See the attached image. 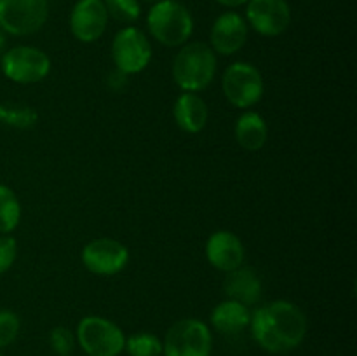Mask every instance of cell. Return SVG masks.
Wrapping results in <instances>:
<instances>
[{"instance_id":"7c38bea8","label":"cell","mask_w":357,"mask_h":356,"mask_svg":"<svg viewBox=\"0 0 357 356\" xmlns=\"http://www.w3.org/2000/svg\"><path fill=\"white\" fill-rule=\"evenodd\" d=\"M108 13L103 0H77L70 13V30L84 44L101 38L107 31Z\"/></svg>"},{"instance_id":"44dd1931","label":"cell","mask_w":357,"mask_h":356,"mask_svg":"<svg viewBox=\"0 0 357 356\" xmlns=\"http://www.w3.org/2000/svg\"><path fill=\"white\" fill-rule=\"evenodd\" d=\"M38 115L33 108L24 105L0 103V122L13 128H31L37 122Z\"/></svg>"},{"instance_id":"2e32d148","label":"cell","mask_w":357,"mask_h":356,"mask_svg":"<svg viewBox=\"0 0 357 356\" xmlns=\"http://www.w3.org/2000/svg\"><path fill=\"white\" fill-rule=\"evenodd\" d=\"M173 115L181 131L195 135V133H201L208 124V105L204 98L199 96L197 93L183 91L174 103Z\"/></svg>"},{"instance_id":"5b68a950","label":"cell","mask_w":357,"mask_h":356,"mask_svg":"<svg viewBox=\"0 0 357 356\" xmlns=\"http://www.w3.org/2000/svg\"><path fill=\"white\" fill-rule=\"evenodd\" d=\"M77 341L89 356H119L124 351L126 335L107 318L86 316L77 325Z\"/></svg>"},{"instance_id":"d6986e66","label":"cell","mask_w":357,"mask_h":356,"mask_svg":"<svg viewBox=\"0 0 357 356\" xmlns=\"http://www.w3.org/2000/svg\"><path fill=\"white\" fill-rule=\"evenodd\" d=\"M21 220V205L14 191L0 184V234H10Z\"/></svg>"},{"instance_id":"603a6c76","label":"cell","mask_w":357,"mask_h":356,"mask_svg":"<svg viewBox=\"0 0 357 356\" xmlns=\"http://www.w3.org/2000/svg\"><path fill=\"white\" fill-rule=\"evenodd\" d=\"M20 328L21 321L16 313L9 309H0V349L7 348L16 341Z\"/></svg>"},{"instance_id":"ba28073f","label":"cell","mask_w":357,"mask_h":356,"mask_svg":"<svg viewBox=\"0 0 357 356\" xmlns=\"http://www.w3.org/2000/svg\"><path fill=\"white\" fill-rule=\"evenodd\" d=\"M3 75L16 84H35L51 72V58L42 49L31 45H16L0 58Z\"/></svg>"},{"instance_id":"7a4b0ae2","label":"cell","mask_w":357,"mask_h":356,"mask_svg":"<svg viewBox=\"0 0 357 356\" xmlns=\"http://www.w3.org/2000/svg\"><path fill=\"white\" fill-rule=\"evenodd\" d=\"M216 75V54L204 42H190L180 49L173 61V79L180 89L199 93Z\"/></svg>"},{"instance_id":"8992f818","label":"cell","mask_w":357,"mask_h":356,"mask_svg":"<svg viewBox=\"0 0 357 356\" xmlns=\"http://www.w3.org/2000/svg\"><path fill=\"white\" fill-rule=\"evenodd\" d=\"M49 17L47 0H0V30L24 37L40 30Z\"/></svg>"},{"instance_id":"cb8c5ba5","label":"cell","mask_w":357,"mask_h":356,"mask_svg":"<svg viewBox=\"0 0 357 356\" xmlns=\"http://www.w3.org/2000/svg\"><path fill=\"white\" fill-rule=\"evenodd\" d=\"M49 344L56 355L70 356L75 348V335L66 327H56L49 334Z\"/></svg>"},{"instance_id":"484cf974","label":"cell","mask_w":357,"mask_h":356,"mask_svg":"<svg viewBox=\"0 0 357 356\" xmlns=\"http://www.w3.org/2000/svg\"><path fill=\"white\" fill-rule=\"evenodd\" d=\"M216 2H218L220 6H223V7H230V9H236V7L246 6L250 0H216Z\"/></svg>"},{"instance_id":"ac0fdd59","label":"cell","mask_w":357,"mask_h":356,"mask_svg":"<svg viewBox=\"0 0 357 356\" xmlns=\"http://www.w3.org/2000/svg\"><path fill=\"white\" fill-rule=\"evenodd\" d=\"M237 143L248 152H257L264 149L268 138V128L265 119L258 112H244L234 128Z\"/></svg>"},{"instance_id":"8fae6325","label":"cell","mask_w":357,"mask_h":356,"mask_svg":"<svg viewBox=\"0 0 357 356\" xmlns=\"http://www.w3.org/2000/svg\"><path fill=\"white\" fill-rule=\"evenodd\" d=\"M246 6L248 24L264 37L282 35L291 23L288 0H250Z\"/></svg>"},{"instance_id":"9c48e42d","label":"cell","mask_w":357,"mask_h":356,"mask_svg":"<svg viewBox=\"0 0 357 356\" xmlns=\"http://www.w3.org/2000/svg\"><path fill=\"white\" fill-rule=\"evenodd\" d=\"M112 59L124 75L139 73L152 59V45L139 28L126 27L115 34L112 42Z\"/></svg>"},{"instance_id":"4fadbf2b","label":"cell","mask_w":357,"mask_h":356,"mask_svg":"<svg viewBox=\"0 0 357 356\" xmlns=\"http://www.w3.org/2000/svg\"><path fill=\"white\" fill-rule=\"evenodd\" d=\"M211 49L215 54L232 56L246 45L248 23L241 14L229 10L220 14L211 28Z\"/></svg>"},{"instance_id":"6da1fadb","label":"cell","mask_w":357,"mask_h":356,"mask_svg":"<svg viewBox=\"0 0 357 356\" xmlns=\"http://www.w3.org/2000/svg\"><path fill=\"white\" fill-rule=\"evenodd\" d=\"M251 334L261 349L274 355L293 351L307 335V316L289 300H274L251 314Z\"/></svg>"},{"instance_id":"ffe728a7","label":"cell","mask_w":357,"mask_h":356,"mask_svg":"<svg viewBox=\"0 0 357 356\" xmlns=\"http://www.w3.org/2000/svg\"><path fill=\"white\" fill-rule=\"evenodd\" d=\"M126 351L129 356H160L162 355V341L155 334L139 332L126 339Z\"/></svg>"},{"instance_id":"9a60e30c","label":"cell","mask_w":357,"mask_h":356,"mask_svg":"<svg viewBox=\"0 0 357 356\" xmlns=\"http://www.w3.org/2000/svg\"><path fill=\"white\" fill-rule=\"evenodd\" d=\"M223 290L230 300H237L244 306H255L261 297V281L253 267L241 265L227 272Z\"/></svg>"},{"instance_id":"e0dca14e","label":"cell","mask_w":357,"mask_h":356,"mask_svg":"<svg viewBox=\"0 0 357 356\" xmlns=\"http://www.w3.org/2000/svg\"><path fill=\"white\" fill-rule=\"evenodd\" d=\"M251 313L248 306L237 300H225L218 304L211 313V325L223 335L241 334L250 325Z\"/></svg>"},{"instance_id":"f1b7e54d","label":"cell","mask_w":357,"mask_h":356,"mask_svg":"<svg viewBox=\"0 0 357 356\" xmlns=\"http://www.w3.org/2000/svg\"><path fill=\"white\" fill-rule=\"evenodd\" d=\"M0 356H3V355H2V353H0Z\"/></svg>"},{"instance_id":"30bf717a","label":"cell","mask_w":357,"mask_h":356,"mask_svg":"<svg viewBox=\"0 0 357 356\" xmlns=\"http://www.w3.org/2000/svg\"><path fill=\"white\" fill-rule=\"evenodd\" d=\"M82 264L93 274L115 276L124 271L129 262V250L121 241L98 237L82 248Z\"/></svg>"},{"instance_id":"4316f807","label":"cell","mask_w":357,"mask_h":356,"mask_svg":"<svg viewBox=\"0 0 357 356\" xmlns=\"http://www.w3.org/2000/svg\"><path fill=\"white\" fill-rule=\"evenodd\" d=\"M3 52H6V34L0 30V58H2Z\"/></svg>"},{"instance_id":"52a82bcc","label":"cell","mask_w":357,"mask_h":356,"mask_svg":"<svg viewBox=\"0 0 357 356\" xmlns=\"http://www.w3.org/2000/svg\"><path fill=\"white\" fill-rule=\"evenodd\" d=\"M223 94L237 108H250L264 96V77L260 70L246 61L232 63L222 79Z\"/></svg>"},{"instance_id":"d4e9b609","label":"cell","mask_w":357,"mask_h":356,"mask_svg":"<svg viewBox=\"0 0 357 356\" xmlns=\"http://www.w3.org/2000/svg\"><path fill=\"white\" fill-rule=\"evenodd\" d=\"M17 257V243L13 236H0V276L9 271Z\"/></svg>"},{"instance_id":"7402d4cb","label":"cell","mask_w":357,"mask_h":356,"mask_svg":"<svg viewBox=\"0 0 357 356\" xmlns=\"http://www.w3.org/2000/svg\"><path fill=\"white\" fill-rule=\"evenodd\" d=\"M107 7L108 17L124 24H131L142 16V6L139 0H103Z\"/></svg>"},{"instance_id":"83f0119b","label":"cell","mask_w":357,"mask_h":356,"mask_svg":"<svg viewBox=\"0 0 357 356\" xmlns=\"http://www.w3.org/2000/svg\"><path fill=\"white\" fill-rule=\"evenodd\" d=\"M139 2H146V3H157V2H160V0H139Z\"/></svg>"},{"instance_id":"f546056e","label":"cell","mask_w":357,"mask_h":356,"mask_svg":"<svg viewBox=\"0 0 357 356\" xmlns=\"http://www.w3.org/2000/svg\"><path fill=\"white\" fill-rule=\"evenodd\" d=\"M70 356H72V355H70Z\"/></svg>"},{"instance_id":"277c9868","label":"cell","mask_w":357,"mask_h":356,"mask_svg":"<svg viewBox=\"0 0 357 356\" xmlns=\"http://www.w3.org/2000/svg\"><path fill=\"white\" fill-rule=\"evenodd\" d=\"M211 330L197 318L176 321L162 342L164 356H211Z\"/></svg>"},{"instance_id":"5bb4252c","label":"cell","mask_w":357,"mask_h":356,"mask_svg":"<svg viewBox=\"0 0 357 356\" xmlns=\"http://www.w3.org/2000/svg\"><path fill=\"white\" fill-rule=\"evenodd\" d=\"M206 257L215 269L230 272L244 265L246 250L239 237L230 230H216L206 243Z\"/></svg>"},{"instance_id":"3957f363","label":"cell","mask_w":357,"mask_h":356,"mask_svg":"<svg viewBox=\"0 0 357 356\" xmlns=\"http://www.w3.org/2000/svg\"><path fill=\"white\" fill-rule=\"evenodd\" d=\"M146 27L157 42L167 47H176L187 44L194 34V17L183 3L160 0L150 7Z\"/></svg>"}]
</instances>
